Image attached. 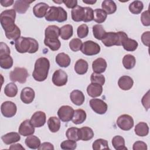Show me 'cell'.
<instances>
[{
    "instance_id": "obj_17",
    "label": "cell",
    "mask_w": 150,
    "mask_h": 150,
    "mask_svg": "<svg viewBox=\"0 0 150 150\" xmlns=\"http://www.w3.org/2000/svg\"><path fill=\"white\" fill-rule=\"evenodd\" d=\"M34 1L17 0L13 5V9L19 13H25L30 6V4Z\"/></svg>"
},
{
    "instance_id": "obj_58",
    "label": "cell",
    "mask_w": 150,
    "mask_h": 150,
    "mask_svg": "<svg viewBox=\"0 0 150 150\" xmlns=\"http://www.w3.org/2000/svg\"><path fill=\"white\" fill-rule=\"evenodd\" d=\"M14 1L13 0H5V1H1L0 3L2 6L8 7L12 5L13 4Z\"/></svg>"
},
{
    "instance_id": "obj_36",
    "label": "cell",
    "mask_w": 150,
    "mask_h": 150,
    "mask_svg": "<svg viewBox=\"0 0 150 150\" xmlns=\"http://www.w3.org/2000/svg\"><path fill=\"white\" fill-rule=\"evenodd\" d=\"M44 43L46 46L49 47L53 51H56L59 50L61 46V42L59 39L45 38Z\"/></svg>"
},
{
    "instance_id": "obj_4",
    "label": "cell",
    "mask_w": 150,
    "mask_h": 150,
    "mask_svg": "<svg viewBox=\"0 0 150 150\" xmlns=\"http://www.w3.org/2000/svg\"><path fill=\"white\" fill-rule=\"evenodd\" d=\"M127 38H128V36L124 32H106L101 41L105 46L111 47L112 46L122 45Z\"/></svg>"
},
{
    "instance_id": "obj_33",
    "label": "cell",
    "mask_w": 150,
    "mask_h": 150,
    "mask_svg": "<svg viewBox=\"0 0 150 150\" xmlns=\"http://www.w3.org/2000/svg\"><path fill=\"white\" fill-rule=\"evenodd\" d=\"M112 145L116 150H127L125 145V139L120 135H116L112 138Z\"/></svg>"
},
{
    "instance_id": "obj_8",
    "label": "cell",
    "mask_w": 150,
    "mask_h": 150,
    "mask_svg": "<svg viewBox=\"0 0 150 150\" xmlns=\"http://www.w3.org/2000/svg\"><path fill=\"white\" fill-rule=\"evenodd\" d=\"M117 124L121 129L128 131L134 127V122L132 117L129 115L122 114L117 118Z\"/></svg>"
},
{
    "instance_id": "obj_21",
    "label": "cell",
    "mask_w": 150,
    "mask_h": 150,
    "mask_svg": "<svg viewBox=\"0 0 150 150\" xmlns=\"http://www.w3.org/2000/svg\"><path fill=\"white\" fill-rule=\"evenodd\" d=\"M71 18L75 22L83 21L85 16L84 8L81 6H76L71 11Z\"/></svg>"
},
{
    "instance_id": "obj_9",
    "label": "cell",
    "mask_w": 150,
    "mask_h": 150,
    "mask_svg": "<svg viewBox=\"0 0 150 150\" xmlns=\"http://www.w3.org/2000/svg\"><path fill=\"white\" fill-rule=\"evenodd\" d=\"M1 111L5 117L11 118L16 114L17 107L14 103L11 101H6L1 104Z\"/></svg>"
},
{
    "instance_id": "obj_14",
    "label": "cell",
    "mask_w": 150,
    "mask_h": 150,
    "mask_svg": "<svg viewBox=\"0 0 150 150\" xmlns=\"http://www.w3.org/2000/svg\"><path fill=\"white\" fill-rule=\"evenodd\" d=\"M18 132L20 135L23 137H28L34 134L35 127L31 124L29 120H25L20 124Z\"/></svg>"
},
{
    "instance_id": "obj_15",
    "label": "cell",
    "mask_w": 150,
    "mask_h": 150,
    "mask_svg": "<svg viewBox=\"0 0 150 150\" xmlns=\"http://www.w3.org/2000/svg\"><path fill=\"white\" fill-rule=\"evenodd\" d=\"M35 97V93L34 90L30 87H25L23 88L21 93L20 98L21 101L25 104L31 103Z\"/></svg>"
},
{
    "instance_id": "obj_54",
    "label": "cell",
    "mask_w": 150,
    "mask_h": 150,
    "mask_svg": "<svg viewBox=\"0 0 150 150\" xmlns=\"http://www.w3.org/2000/svg\"><path fill=\"white\" fill-rule=\"evenodd\" d=\"M141 103L143 106L146 109V110H148V109L149 108V90L142 98Z\"/></svg>"
},
{
    "instance_id": "obj_60",
    "label": "cell",
    "mask_w": 150,
    "mask_h": 150,
    "mask_svg": "<svg viewBox=\"0 0 150 150\" xmlns=\"http://www.w3.org/2000/svg\"><path fill=\"white\" fill-rule=\"evenodd\" d=\"M83 2L85 4H90V5H93L96 2V1H93V0H83Z\"/></svg>"
},
{
    "instance_id": "obj_50",
    "label": "cell",
    "mask_w": 150,
    "mask_h": 150,
    "mask_svg": "<svg viewBox=\"0 0 150 150\" xmlns=\"http://www.w3.org/2000/svg\"><path fill=\"white\" fill-rule=\"evenodd\" d=\"M85 16L83 22H88L93 20L94 19V11L90 7H84Z\"/></svg>"
},
{
    "instance_id": "obj_45",
    "label": "cell",
    "mask_w": 150,
    "mask_h": 150,
    "mask_svg": "<svg viewBox=\"0 0 150 150\" xmlns=\"http://www.w3.org/2000/svg\"><path fill=\"white\" fill-rule=\"evenodd\" d=\"M90 80L91 83H97L103 86L105 83V77L103 75L93 72L91 75Z\"/></svg>"
},
{
    "instance_id": "obj_16",
    "label": "cell",
    "mask_w": 150,
    "mask_h": 150,
    "mask_svg": "<svg viewBox=\"0 0 150 150\" xmlns=\"http://www.w3.org/2000/svg\"><path fill=\"white\" fill-rule=\"evenodd\" d=\"M49 8V6L45 2H39L33 6V13L36 17L42 18L45 16Z\"/></svg>"
},
{
    "instance_id": "obj_49",
    "label": "cell",
    "mask_w": 150,
    "mask_h": 150,
    "mask_svg": "<svg viewBox=\"0 0 150 150\" xmlns=\"http://www.w3.org/2000/svg\"><path fill=\"white\" fill-rule=\"evenodd\" d=\"M77 34L79 38H84L88 34V27L86 24H82L77 28Z\"/></svg>"
},
{
    "instance_id": "obj_27",
    "label": "cell",
    "mask_w": 150,
    "mask_h": 150,
    "mask_svg": "<svg viewBox=\"0 0 150 150\" xmlns=\"http://www.w3.org/2000/svg\"><path fill=\"white\" fill-rule=\"evenodd\" d=\"M56 62L61 67H67L71 62V59L67 54L60 53L56 56Z\"/></svg>"
},
{
    "instance_id": "obj_32",
    "label": "cell",
    "mask_w": 150,
    "mask_h": 150,
    "mask_svg": "<svg viewBox=\"0 0 150 150\" xmlns=\"http://www.w3.org/2000/svg\"><path fill=\"white\" fill-rule=\"evenodd\" d=\"M73 29L71 25H65L60 28V36L63 40L69 39L73 36Z\"/></svg>"
},
{
    "instance_id": "obj_1",
    "label": "cell",
    "mask_w": 150,
    "mask_h": 150,
    "mask_svg": "<svg viewBox=\"0 0 150 150\" xmlns=\"http://www.w3.org/2000/svg\"><path fill=\"white\" fill-rule=\"evenodd\" d=\"M15 47L17 52L21 53H35L39 49V43L33 38L20 37L15 41Z\"/></svg>"
},
{
    "instance_id": "obj_25",
    "label": "cell",
    "mask_w": 150,
    "mask_h": 150,
    "mask_svg": "<svg viewBox=\"0 0 150 150\" xmlns=\"http://www.w3.org/2000/svg\"><path fill=\"white\" fill-rule=\"evenodd\" d=\"M88 68V64L87 61L83 59H80L77 60L74 64V70L75 71L80 74L83 75L87 73Z\"/></svg>"
},
{
    "instance_id": "obj_52",
    "label": "cell",
    "mask_w": 150,
    "mask_h": 150,
    "mask_svg": "<svg viewBox=\"0 0 150 150\" xmlns=\"http://www.w3.org/2000/svg\"><path fill=\"white\" fill-rule=\"evenodd\" d=\"M11 52L8 46L4 43L1 42L0 43V56L4 55H10Z\"/></svg>"
},
{
    "instance_id": "obj_46",
    "label": "cell",
    "mask_w": 150,
    "mask_h": 150,
    "mask_svg": "<svg viewBox=\"0 0 150 150\" xmlns=\"http://www.w3.org/2000/svg\"><path fill=\"white\" fill-rule=\"evenodd\" d=\"M82 41L79 38H74L69 42V47L73 52H77L81 49Z\"/></svg>"
},
{
    "instance_id": "obj_43",
    "label": "cell",
    "mask_w": 150,
    "mask_h": 150,
    "mask_svg": "<svg viewBox=\"0 0 150 150\" xmlns=\"http://www.w3.org/2000/svg\"><path fill=\"white\" fill-rule=\"evenodd\" d=\"M93 149L94 150L109 149L108 141L104 139H97L93 143Z\"/></svg>"
},
{
    "instance_id": "obj_56",
    "label": "cell",
    "mask_w": 150,
    "mask_h": 150,
    "mask_svg": "<svg viewBox=\"0 0 150 150\" xmlns=\"http://www.w3.org/2000/svg\"><path fill=\"white\" fill-rule=\"evenodd\" d=\"M63 3H64L68 8L73 9L76 6H77V0H64L63 1Z\"/></svg>"
},
{
    "instance_id": "obj_12",
    "label": "cell",
    "mask_w": 150,
    "mask_h": 150,
    "mask_svg": "<svg viewBox=\"0 0 150 150\" xmlns=\"http://www.w3.org/2000/svg\"><path fill=\"white\" fill-rule=\"evenodd\" d=\"M67 73L61 69L56 70L52 76V82L56 86H63L66 84L67 82Z\"/></svg>"
},
{
    "instance_id": "obj_29",
    "label": "cell",
    "mask_w": 150,
    "mask_h": 150,
    "mask_svg": "<svg viewBox=\"0 0 150 150\" xmlns=\"http://www.w3.org/2000/svg\"><path fill=\"white\" fill-rule=\"evenodd\" d=\"M86 117L87 115L84 110L82 109H77L74 111L71 120L72 122L75 124H80L84 122Z\"/></svg>"
},
{
    "instance_id": "obj_35",
    "label": "cell",
    "mask_w": 150,
    "mask_h": 150,
    "mask_svg": "<svg viewBox=\"0 0 150 150\" xmlns=\"http://www.w3.org/2000/svg\"><path fill=\"white\" fill-rule=\"evenodd\" d=\"M136 63V59L133 55L130 54H126L122 59V64L124 67L127 69L130 70L134 67Z\"/></svg>"
},
{
    "instance_id": "obj_7",
    "label": "cell",
    "mask_w": 150,
    "mask_h": 150,
    "mask_svg": "<svg viewBox=\"0 0 150 150\" xmlns=\"http://www.w3.org/2000/svg\"><path fill=\"white\" fill-rule=\"evenodd\" d=\"M80 50L85 55L93 56L99 53L101 49L98 43L92 40H87L83 43Z\"/></svg>"
},
{
    "instance_id": "obj_30",
    "label": "cell",
    "mask_w": 150,
    "mask_h": 150,
    "mask_svg": "<svg viewBox=\"0 0 150 150\" xmlns=\"http://www.w3.org/2000/svg\"><path fill=\"white\" fill-rule=\"evenodd\" d=\"M136 135L139 137L146 136L149 133V127L148 124L144 122H140L137 124L134 128Z\"/></svg>"
},
{
    "instance_id": "obj_44",
    "label": "cell",
    "mask_w": 150,
    "mask_h": 150,
    "mask_svg": "<svg viewBox=\"0 0 150 150\" xmlns=\"http://www.w3.org/2000/svg\"><path fill=\"white\" fill-rule=\"evenodd\" d=\"M79 128L76 127H70L68 128L66 132V137L68 139L78 141L80 140L79 137Z\"/></svg>"
},
{
    "instance_id": "obj_22",
    "label": "cell",
    "mask_w": 150,
    "mask_h": 150,
    "mask_svg": "<svg viewBox=\"0 0 150 150\" xmlns=\"http://www.w3.org/2000/svg\"><path fill=\"white\" fill-rule=\"evenodd\" d=\"M134 81L132 79L128 76H122L118 81V85L122 90H130L132 87Z\"/></svg>"
},
{
    "instance_id": "obj_42",
    "label": "cell",
    "mask_w": 150,
    "mask_h": 150,
    "mask_svg": "<svg viewBox=\"0 0 150 150\" xmlns=\"http://www.w3.org/2000/svg\"><path fill=\"white\" fill-rule=\"evenodd\" d=\"M107 14L102 9H96L94 11V19L93 20L98 23H101L104 22L107 19Z\"/></svg>"
},
{
    "instance_id": "obj_24",
    "label": "cell",
    "mask_w": 150,
    "mask_h": 150,
    "mask_svg": "<svg viewBox=\"0 0 150 150\" xmlns=\"http://www.w3.org/2000/svg\"><path fill=\"white\" fill-rule=\"evenodd\" d=\"M1 139L4 143L6 145H10L19 141L21 139V137L17 132H11L2 135Z\"/></svg>"
},
{
    "instance_id": "obj_5",
    "label": "cell",
    "mask_w": 150,
    "mask_h": 150,
    "mask_svg": "<svg viewBox=\"0 0 150 150\" xmlns=\"http://www.w3.org/2000/svg\"><path fill=\"white\" fill-rule=\"evenodd\" d=\"M67 19V12L60 6H52L49 7L45 15V19L49 22L57 21L58 22H63L66 21Z\"/></svg>"
},
{
    "instance_id": "obj_41",
    "label": "cell",
    "mask_w": 150,
    "mask_h": 150,
    "mask_svg": "<svg viewBox=\"0 0 150 150\" xmlns=\"http://www.w3.org/2000/svg\"><path fill=\"white\" fill-rule=\"evenodd\" d=\"M144 8V4L140 1H134L129 5V10L133 14H139Z\"/></svg>"
},
{
    "instance_id": "obj_38",
    "label": "cell",
    "mask_w": 150,
    "mask_h": 150,
    "mask_svg": "<svg viewBox=\"0 0 150 150\" xmlns=\"http://www.w3.org/2000/svg\"><path fill=\"white\" fill-rule=\"evenodd\" d=\"M18 87L14 83H8L4 88L5 94L9 97H14L18 93Z\"/></svg>"
},
{
    "instance_id": "obj_11",
    "label": "cell",
    "mask_w": 150,
    "mask_h": 150,
    "mask_svg": "<svg viewBox=\"0 0 150 150\" xmlns=\"http://www.w3.org/2000/svg\"><path fill=\"white\" fill-rule=\"evenodd\" d=\"M90 106L97 114H104L107 110V104L103 100L99 98H93L90 100Z\"/></svg>"
},
{
    "instance_id": "obj_37",
    "label": "cell",
    "mask_w": 150,
    "mask_h": 150,
    "mask_svg": "<svg viewBox=\"0 0 150 150\" xmlns=\"http://www.w3.org/2000/svg\"><path fill=\"white\" fill-rule=\"evenodd\" d=\"M122 46L125 50L128 52H133L137 49L138 43L136 40L128 38L124 41Z\"/></svg>"
},
{
    "instance_id": "obj_47",
    "label": "cell",
    "mask_w": 150,
    "mask_h": 150,
    "mask_svg": "<svg viewBox=\"0 0 150 150\" xmlns=\"http://www.w3.org/2000/svg\"><path fill=\"white\" fill-rule=\"evenodd\" d=\"M77 147L76 141L68 139L63 141L60 144V148L64 150H73Z\"/></svg>"
},
{
    "instance_id": "obj_20",
    "label": "cell",
    "mask_w": 150,
    "mask_h": 150,
    "mask_svg": "<svg viewBox=\"0 0 150 150\" xmlns=\"http://www.w3.org/2000/svg\"><path fill=\"white\" fill-rule=\"evenodd\" d=\"M71 102L76 105H81L85 100V97L83 92L79 90H74L71 91L70 95Z\"/></svg>"
},
{
    "instance_id": "obj_19",
    "label": "cell",
    "mask_w": 150,
    "mask_h": 150,
    "mask_svg": "<svg viewBox=\"0 0 150 150\" xmlns=\"http://www.w3.org/2000/svg\"><path fill=\"white\" fill-rule=\"evenodd\" d=\"M87 92L90 97L93 98L99 97L103 93L102 86L97 83H91L87 86Z\"/></svg>"
},
{
    "instance_id": "obj_55",
    "label": "cell",
    "mask_w": 150,
    "mask_h": 150,
    "mask_svg": "<svg viewBox=\"0 0 150 150\" xmlns=\"http://www.w3.org/2000/svg\"><path fill=\"white\" fill-rule=\"evenodd\" d=\"M149 37H150V32L147 31L142 33L141 36V40L143 44L146 46H149Z\"/></svg>"
},
{
    "instance_id": "obj_40",
    "label": "cell",
    "mask_w": 150,
    "mask_h": 150,
    "mask_svg": "<svg viewBox=\"0 0 150 150\" xmlns=\"http://www.w3.org/2000/svg\"><path fill=\"white\" fill-rule=\"evenodd\" d=\"M13 66V59L10 55L0 56V66L4 69H9Z\"/></svg>"
},
{
    "instance_id": "obj_2",
    "label": "cell",
    "mask_w": 150,
    "mask_h": 150,
    "mask_svg": "<svg viewBox=\"0 0 150 150\" xmlns=\"http://www.w3.org/2000/svg\"><path fill=\"white\" fill-rule=\"evenodd\" d=\"M49 68L50 62L47 58L42 57L38 59L35 62L32 73L33 79L38 81L45 80L47 77Z\"/></svg>"
},
{
    "instance_id": "obj_3",
    "label": "cell",
    "mask_w": 150,
    "mask_h": 150,
    "mask_svg": "<svg viewBox=\"0 0 150 150\" xmlns=\"http://www.w3.org/2000/svg\"><path fill=\"white\" fill-rule=\"evenodd\" d=\"M16 12L15 9L5 10L0 15V22L5 33L13 30L17 25L15 24Z\"/></svg>"
},
{
    "instance_id": "obj_31",
    "label": "cell",
    "mask_w": 150,
    "mask_h": 150,
    "mask_svg": "<svg viewBox=\"0 0 150 150\" xmlns=\"http://www.w3.org/2000/svg\"><path fill=\"white\" fill-rule=\"evenodd\" d=\"M101 7L107 14L111 15L115 12L117 5L114 1L111 0H105L102 2Z\"/></svg>"
},
{
    "instance_id": "obj_34",
    "label": "cell",
    "mask_w": 150,
    "mask_h": 150,
    "mask_svg": "<svg viewBox=\"0 0 150 150\" xmlns=\"http://www.w3.org/2000/svg\"><path fill=\"white\" fill-rule=\"evenodd\" d=\"M47 126L52 132H57L60 128V119L56 117H50L47 120Z\"/></svg>"
},
{
    "instance_id": "obj_10",
    "label": "cell",
    "mask_w": 150,
    "mask_h": 150,
    "mask_svg": "<svg viewBox=\"0 0 150 150\" xmlns=\"http://www.w3.org/2000/svg\"><path fill=\"white\" fill-rule=\"evenodd\" d=\"M74 112V109L69 105H63L57 111V115L63 122H69L72 120Z\"/></svg>"
},
{
    "instance_id": "obj_57",
    "label": "cell",
    "mask_w": 150,
    "mask_h": 150,
    "mask_svg": "<svg viewBox=\"0 0 150 150\" xmlns=\"http://www.w3.org/2000/svg\"><path fill=\"white\" fill-rule=\"evenodd\" d=\"M38 149L39 150H44V149H54V146L53 145V144H52L50 142H43L42 143L40 146L39 147Z\"/></svg>"
},
{
    "instance_id": "obj_53",
    "label": "cell",
    "mask_w": 150,
    "mask_h": 150,
    "mask_svg": "<svg viewBox=\"0 0 150 150\" xmlns=\"http://www.w3.org/2000/svg\"><path fill=\"white\" fill-rule=\"evenodd\" d=\"M132 149L133 150H146L147 145L144 142L138 141L134 144Z\"/></svg>"
},
{
    "instance_id": "obj_26",
    "label": "cell",
    "mask_w": 150,
    "mask_h": 150,
    "mask_svg": "<svg viewBox=\"0 0 150 150\" xmlns=\"http://www.w3.org/2000/svg\"><path fill=\"white\" fill-rule=\"evenodd\" d=\"M45 38L58 39L60 36V28L56 25L48 26L45 31Z\"/></svg>"
},
{
    "instance_id": "obj_28",
    "label": "cell",
    "mask_w": 150,
    "mask_h": 150,
    "mask_svg": "<svg viewBox=\"0 0 150 150\" xmlns=\"http://www.w3.org/2000/svg\"><path fill=\"white\" fill-rule=\"evenodd\" d=\"M25 144L26 145L32 149H38L40 145H41L40 139L35 135H29L25 139Z\"/></svg>"
},
{
    "instance_id": "obj_18",
    "label": "cell",
    "mask_w": 150,
    "mask_h": 150,
    "mask_svg": "<svg viewBox=\"0 0 150 150\" xmlns=\"http://www.w3.org/2000/svg\"><path fill=\"white\" fill-rule=\"evenodd\" d=\"M107 66L105 60L102 57H99L93 61L92 63V69L94 73H102L105 71Z\"/></svg>"
},
{
    "instance_id": "obj_39",
    "label": "cell",
    "mask_w": 150,
    "mask_h": 150,
    "mask_svg": "<svg viewBox=\"0 0 150 150\" xmlns=\"http://www.w3.org/2000/svg\"><path fill=\"white\" fill-rule=\"evenodd\" d=\"M93 33L94 37L98 40H102L106 32L101 25L97 24L93 26Z\"/></svg>"
},
{
    "instance_id": "obj_6",
    "label": "cell",
    "mask_w": 150,
    "mask_h": 150,
    "mask_svg": "<svg viewBox=\"0 0 150 150\" xmlns=\"http://www.w3.org/2000/svg\"><path fill=\"white\" fill-rule=\"evenodd\" d=\"M28 72L24 67H16L9 73L10 80L13 82H18L23 84L26 81Z\"/></svg>"
},
{
    "instance_id": "obj_13",
    "label": "cell",
    "mask_w": 150,
    "mask_h": 150,
    "mask_svg": "<svg viewBox=\"0 0 150 150\" xmlns=\"http://www.w3.org/2000/svg\"><path fill=\"white\" fill-rule=\"evenodd\" d=\"M46 120V114L43 111H38L32 115L30 121L35 127L40 128L45 125Z\"/></svg>"
},
{
    "instance_id": "obj_48",
    "label": "cell",
    "mask_w": 150,
    "mask_h": 150,
    "mask_svg": "<svg viewBox=\"0 0 150 150\" xmlns=\"http://www.w3.org/2000/svg\"><path fill=\"white\" fill-rule=\"evenodd\" d=\"M5 36L8 39L16 41L21 37V30L18 26H16V27L13 30L8 33H5Z\"/></svg>"
},
{
    "instance_id": "obj_23",
    "label": "cell",
    "mask_w": 150,
    "mask_h": 150,
    "mask_svg": "<svg viewBox=\"0 0 150 150\" xmlns=\"http://www.w3.org/2000/svg\"><path fill=\"white\" fill-rule=\"evenodd\" d=\"M94 137L93 129L88 127H83L79 129V139L84 141L90 140Z\"/></svg>"
},
{
    "instance_id": "obj_61",
    "label": "cell",
    "mask_w": 150,
    "mask_h": 150,
    "mask_svg": "<svg viewBox=\"0 0 150 150\" xmlns=\"http://www.w3.org/2000/svg\"><path fill=\"white\" fill-rule=\"evenodd\" d=\"M55 3H59V4H61V3H63V1H53Z\"/></svg>"
},
{
    "instance_id": "obj_51",
    "label": "cell",
    "mask_w": 150,
    "mask_h": 150,
    "mask_svg": "<svg viewBox=\"0 0 150 150\" xmlns=\"http://www.w3.org/2000/svg\"><path fill=\"white\" fill-rule=\"evenodd\" d=\"M141 21L144 26H149L150 25V17L149 10H146L142 13L141 16Z\"/></svg>"
},
{
    "instance_id": "obj_59",
    "label": "cell",
    "mask_w": 150,
    "mask_h": 150,
    "mask_svg": "<svg viewBox=\"0 0 150 150\" xmlns=\"http://www.w3.org/2000/svg\"><path fill=\"white\" fill-rule=\"evenodd\" d=\"M9 149H23V150L25 149V148L20 144H13V145L10 146Z\"/></svg>"
}]
</instances>
